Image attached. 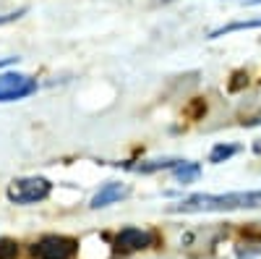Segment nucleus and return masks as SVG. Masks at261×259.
Returning <instances> with one entry per match:
<instances>
[{
  "label": "nucleus",
  "mask_w": 261,
  "mask_h": 259,
  "mask_svg": "<svg viewBox=\"0 0 261 259\" xmlns=\"http://www.w3.org/2000/svg\"><path fill=\"white\" fill-rule=\"evenodd\" d=\"M232 209H261V191H230V194H193L172 204L170 212H232Z\"/></svg>",
  "instance_id": "1"
},
{
  "label": "nucleus",
  "mask_w": 261,
  "mask_h": 259,
  "mask_svg": "<svg viewBox=\"0 0 261 259\" xmlns=\"http://www.w3.org/2000/svg\"><path fill=\"white\" fill-rule=\"evenodd\" d=\"M53 191V183L42 176H32V178H16L8 183L6 189V197L13 204H37V202H45Z\"/></svg>",
  "instance_id": "2"
},
{
  "label": "nucleus",
  "mask_w": 261,
  "mask_h": 259,
  "mask_svg": "<svg viewBox=\"0 0 261 259\" xmlns=\"http://www.w3.org/2000/svg\"><path fill=\"white\" fill-rule=\"evenodd\" d=\"M79 251V241L68 239V236H42V239L32 246V256L34 259H73Z\"/></svg>",
  "instance_id": "3"
},
{
  "label": "nucleus",
  "mask_w": 261,
  "mask_h": 259,
  "mask_svg": "<svg viewBox=\"0 0 261 259\" xmlns=\"http://www.w3.org/2000/svg\"><path fill=\"white\" fill-rule=\"evenodd\" d=\"M37 92V81L24 74H3L0 76V102L24 100Z\"/></svg>",
  "instance_id": "4"
},
{
  "label": "nucleus",
  "mask_w": 261,
  "mask_h": 259,
  "mask_svg": "<svg viewBox=\"0 0 261 259\" xmlns=\"http://www.w3.org/2000/svg\"><path fill=\"white\" fill-rule=\"evenodd\" d=\"M151 244H154V233H151V230H141V228H134V225L118 230V236H115V249L123 251V254L144 251V249H149Z\"/></svg>",
  "instance_id": "5"
},
{
  "label": "nucleus",
  "mask_w": 261,
  "mask_h": 259,
  "mask_svg": "<svg viewBox=\"0 0 261 259\" xmlns=\"http://www.w3.org/2000/svg\"><path fill=\"white\" fill-rule=\"evenodd\" d=\"M128 186L125 183H120V181H110V183H105L94 197H92V209H102V207H107V204H115V202H120L123 197H128Z\"/></svg>",
  "instance_id": "6"
},
{
  "label": "nucleus",
  "mask_w": 261,
  "mask_h": 259,
  "mask_svg": "<svg viewBox=\"0 0 261 259\" xmlns=\"http://www.w3.org/2000/svg\"><path fill=\"white\" fill-rule=\"evenodd\" d=\"M172 176H175L180 183H193L196 178L201 176V165H199V162H186V160H180L175 168H172Z\"/></svg>",
  "instance_id": "7"
},
{
  "label": "nucleus",
  "mask_w": 261,
  "mask_h": 259,
  "mask_svg": "<svg viewBox=\"0 0 261 259\" xmlns=\"http://www.w3.org/2000/svg\"><path fill=\"white\" fill-rule=\"evenodd\" d=\"M241 29H261V18H253V21H235V24H227V27H220L209 34V39H217L222 34H230V32H241Z\"/></svg>",
  "instance_id": "8"
},
{
  "label": "nucleus",
  "mask_w": 261,
  "mask_h": 259,
  "mask_svg": "<svg viewBox=\"0 0 261 259\" xmlns=\"http://www.w3.org/2000/svg\"><path fill=\"white\" fill-rule=\"evenodd\" d=\"M238 152H241V147H238V144H217V147H212V152H209V162L220 165V162L230 160Z\"/></svg>",
  "instance_id": "9"
},
{
  "label": "nucleus",
  "mask_w": 261,
  "mask_h": 259,
  "mask_svg": "<svg viewBox=\"0 0 261 259\" xmlns=\"http://www.w3.org/2000/svg\"><path fill=\"white\" fill-rule=\"evenodd\" d=\"M18 256V244L13 239H0V259H16Z\"/></svg>",
  "instance_id": "10"
},
{
  "label": "nucleus",
  "mask_w": 261,
  "mask_h": 259,
  "mask_svg": "<svg viewBox=\"0 0 261 259\" xmlns=\"http://www.w3.org/2000/svg\"><path fill=\"white\" fill-rule=\"evenodd\" d=\"M243 246H246V249L238 251V256H241V259H251L253 254H261V239H256V241H246Z\"/></svg>",
  "instance_id": "11"
},
{
  "label": "nucleus",
  "mask_w": 261,
  "mask_h": 259,
  "mask_svg": "<svg viewBox=\"0 0 261 259\" xmlns=\"http://www.w3.org/2000/svg\"><path fill=\"white\" fill-rule=\"evenodd\" d=\"M18 16H24V11H16V13H6V16H0V24H11V21H16Z\"/></svg>",
  "instance_id": "12"
},
{
  "label": "nucleus",
  "mask_w": 261,
  "mask_h": 259,
  "mask_svg": "<svg viewBox=\"0 0 261 259\" xmlns=\"http://www.w3.org/2000/svg\"><path fill=\"white\" fill-rule=\"evenodd\" d=\"M18 58H0V68H6V66H13Z\"/></svg>",
  "instance_id": "13"
},
{
  "label": "nucleus",
  "mask_w": 261,
  "mask_h": 259,
  "mask_svg": "<svg viewBox=\"0 0 261 259\" xmlns=\"http://www.w3.org/2000/svg\"><path fill=\"white\" fill-rule=\"evenodd\" d=\"M258 123H261V113H258V115H253V118L248 121V126H258Z\"/></svg>",
  "instance_id": "14"
},
{
  "label": "nucleus",
  "mask_w": 261,
  "mask_h": 259,
  "mask_svg": "<svg viewBox=\"0 0 261 259\" xmlns=\"http://www.w3.org/2000/svg\"><path fill=\"white\" fill-rule=\"evenodd\" d=\"M253 152H256V155H261V139H258V142H253Z\"/></svg>",
  "instance_id": "15"
}]
</instances>
